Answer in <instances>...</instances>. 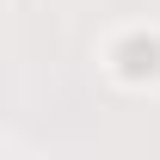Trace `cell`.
<instances>
[{
  "instance_id": "1",
  "label": "cell",
  "mask_w": 160,
  "mask_h": 160,
  "mask_svg": "<svg viewBox=\"0 0 160 160\" xmlns=\"http://www.w3.org/2000/svg\"><path fill=\"white\" fill-rule=\"evenodd\" d=\"M111 74L123 80V86H148V80H160V37L154 31H129V37L111 43Z\"/></svg>"
}]
</instances>
